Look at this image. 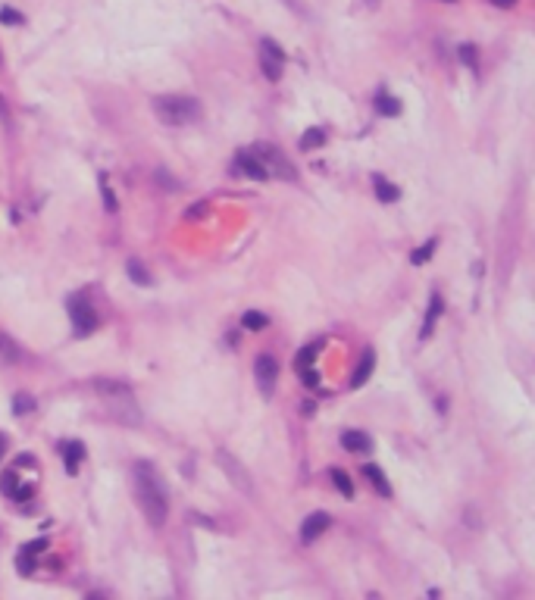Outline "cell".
<instances>
[{"instance_id": "obj_37", "label": "cell", "mask_w": 535, "mask_h": 600, "mask_svg": "<svg viewBox=\"0 0 535 600\" xmlns=\"http://www.w3.org/2000/svg\"><path fill=\"white\" fill-rule=\"evenodd\" d=\"M0 66H3V56H0Z\"/></svg>"}, {"instance_id": "obj_19", "label": "cell", "mask_w": 535, "mask_h": 600, "mask_svg": "<svg viewBox=\"0 0 535 600\" xmlns=\"http://www.w3.org/2000/svg\"><path fill=\"white\" fill-rule=\"evenodd\" d=\"M329 475H332V485H335V488H338V491H341V497H347V500H351V497H354V485H351V475H347L345 469H332V472H329Z\"/></svg>"}, {"instance_id": "obj_12", "label": "cell", "mask_w": 535, "mask_h": 600, "mask_svg": "<svg viewBox=\"0 0 535 600\" xmlns=\"http://www.w3.org/2000/svg\"><path fill=\"white\" fill-rule=\"evenodd\" d=\"M441 310H445V300L435 294L432 303H429V310H426V319H422V328H420V338H422V341H429V338H432V328H435V322H438Z\"/></svg>"}, {"instance_id": "obj_23", "label": "cell", "mask_w": 535, "mask_h": 600, "mask_svg": "<svg viewBox=\"0 0 535 600\" xmlns=\"http://www.w3.org/2000/svg\"><path fill=\"white\" fill-rule=\"evenodd\" d=\"M326 144V131L322 128H310L301 135V150H313V147H322Z\"/></svg>"}, {"instance_id": "obj_33", "label": "cell", "mask_w": 535, "mask_h": 600, "mask_svg": "<svg viewBox=\"0 0 535 600\" xmlns=\"http://www.w3.org/2000/svg\"><path fill=\"white\" fill-rule=\"evenodd\" d=\"M13 497H16V500H28V497H32V485H16Z\"/></svg>"}, {"instance_id": "obj_9", "label": "cell", "mask_w": 535, "mask_h": 600, "mask_svg": "<svg viewBox=\"0 0 535 600\" xmlns=\"http://www.w3.org/2000/svg\"><path fill=\"white\" fill-rule=\"evenodd\" d=\"M94 391L101 394L104 400H132L135 391L126 385V381H116V378H94Z\"/></svg>"}, {"instance_id": "obj_25", "label": "cell", "mask_w": 535, "mask_h": 600, "mask_svg": "<svg viewBox=\"0 0 535 600\" xmlns=\"http://www.w3.org/2000/svg\"><path fill=\"white\" fill-rule=\"evenodd\" d=\"M35 410V397H28V394H16L13 400V412H19V416H26V412Z\"/></svg>"}, {"instance_id": "obj_32", "label": "cell", "mask_w": 535, "mask_h": 600, "mask_svg": "<svg viewBox=\"0 0 535 600\" xmlns=\"http://www.w3.org/2000/svg\"><path fill=\"white\" fill-rule=\"evenodd\" d=\"M157 181H163V185L170 188V191H176V188H179V181H172V178H170V172H166V169H160V172H157Z\"/></svg>"}, {"instance_id": "obj_8", "label": "cell", "mask_w": 535, "mask_h": 600, "mask_svg": "<svg viewBox=\"0 0 535 600\" xmlns=\"http://www.w3.org/2000/svg\"><path fill=\"white\" fill-rule=\"evenodd\" d=\"M329 525H332V516H329V512H322V510L310 512V516L301 522V541H304V544L316 541V538H320L322 531L329 528Z\"/></svg>"}, {"instance_id": "obj_38", "label": "cell", "mask_w": 535, "mask_h": 600, "mask_svg": "<svg viewBox=\"0 0 535 600\" xmlns=\"http://www.w3.org/2000/svg\"><path fill=\"white\" fill-rule=\"evenodd\" d=\"M445 3H454V0H445Z\"/></svg>"}, {"instance_id": "obj_5", "label": "cell", "mask_w": 535, "mask_h": 600, "mask_svg": "<svg viewBox=\"0 0 535 600\" xmlns=\"http://www.w3.org/2000/svg\"><path fill=\"white\" fill-rule=\"evenodd\" d=\"M282 62H285V50L279 47L272 38H263V41H260V66H263L266 78L270 81L282 78Z\"/></svg>"}, {"instance_id": "obj_21", "label": "cell", "mask_w": 535, "mask_h": 600, "mask_svg": "<svg viewBox=\"0 0 535 600\" xmlns=\"http://www.w3.org/2000/svg\"><path fill=\"white\" fill-rule=\"evenodd\" d=\"M0 360H7V362H19V360H22L19 344L10 341L7 335H0Z\"/></svg>"}, {"instance_id": "obj_6", "label": "cell", "mask_w": 535, "mask_h": 600, "mask_svg": "<svg viewBox=\"0 0 535 600\" xmlns=\"http://www.w3.org/2000/svg\"><path fill=\"white\" fill-rule=\"evenodd\" d=\"M254 375H257V388L263 397H272V391H276V381H279V362L276 356L263 353L257 356V362H254Z\"/></svg>"}, {"instance_id": "obj_24", "label": "cell", "mask_w": 535, "mask_h": 600, "mask_svg": "<svg viewBox=\"0 0 535 600\" xmlns=\"http://www.w3.org/2000/svg\"><path fill=\"white\" fill-rule=\"evenodd\" d=\"M316 353H320V344H307V347H301V353L295 356V366H297V369L310 366V362L316 360Z\"/></svg>"}, {"instance_id": "obj_27", "label": "cell", "mask_w": 535, "mask_h": 600, "mask_svg": "<svg viewBox=\"0 0 535 600\" xmlns=\"http://www.w3.org/2000/svg\"><path fill=\"white\" fill-rule=\"evenodd\" d=\"M432 253H435V241H426L413 256H410V262H413V266H420V262H426Z\"/></svg>"}, {"instance_id": "obj_35", "label": "cell", "mask_w": 535, "mask_h": 600, "mask_svg": "<svg viewBox=\"0 0 535 600\" xmlns=\"http://www.w3.org/2000/svg\"><path fill=\"white\" fill-rule=\"evenodd\" d=\"M7 453V435H0V456Z\"/></svg>"}, {"instance_id": "obj_10", "label": "cell", "mask_w": 535, "mask_h": 600, "mask_svg": "<svg viewBox=\"0 0 535 600\" xmlns=\"http://www.w3.org/2000/svg\"><path fill=\"white\" fill-rule=\"evenodd\" d=\"M232 166H235V172H241L245 178H257V181L270 178V175H266V169H263V162H260L257 156L251 153V150H241V153L235 156Z\"/></svg>"}, {"instance_id": "obj_28", "label": "cell", "mask_w": 535, "mask_h": 600, "mask_svg": "<svg viewBox=\"0 0 535 600\" xmlns=\"http://www.w3.org/2000/svg\"><path fill=\"white\" fill-rule=\"evenodd\" d=\"M16 485H19V478H16L13 469H10V472H3V478H0V491H3V494H13Z\"/></svg>"}, {"instance_id": "obj_18", "label": "cell", "mask_w": 535, "mask_h": 600, "mask_svg": "<svg viewBox=\"0 0 535 600\" xmlns=\"http://www.w3.org/2000/svg\"><path fill=\"white\" fill-rule=\"evenodd\" d=\"M129 278H132L135 285H141V288H151V285H154L151 272H147V269L141 266L138 260H129Z\"/></svg>"}, {"instance_id": "obj_26", "label": "cell", "mask_w": 535, "mask_h": 600, "mask_svg": "<svg viewBox=\"0 0 535 600\" xmlns=\"http://www.w3.org/2000/svg\"><path fill=\"white\" fill-rule=\"evenodd\" d=\"M101 194H104V210L113 212L116 210V194H113V188L107 185V178H104V175H101Z\"/></svg>"}, {"instance_id": "obj_2", "label": "cell", "mask_w": 535, "mask_h": 600, "mask_svg": "<svg viewBox=\"0 0 535 600\" xmlns=\"http://www.w3.org/2000/svg\"><path fill=\"white\" fill-rule=\"evenodd\" d=\"M154 112L163 125L170 128H182V125H195L201 119V100L188 97V94H163L154 97Z\"/></svg>"}, {"instance_id": "obj_31", "label": "cell", "mask_w": 535, "mask_h": 600, "mask_svg": "<svg viewBox=\"0 0 535 600\" xmlns=\"http://www.w3.org/2000/svg\"><path fill=\"white\" fill-rule=\"evenodd\" d=\"M207 210H210V200H201V203H197V206H191V210L185 212V216H188V219H197V216H204V212H207Z\"/></svg>"}, {"instance_id": "obj_13", "label": "cell", "mask_w": 535, "mask_h": 600, "mask_svg": "<svg viewBox=\"0 0 535 600\" xmlns=\"http://www.w3.org/2000/svg\"><path fill=\"white\" fill-rule=\"evenodd\" d=\"M372 369H376V353L372 350H363V356H360V366L354 369V378H351V388H360L370 381Z\"/></svg>"}, {"instance_id": "obj_4", "label": "cell", "mask_w": 535, "mask_h": 600, "mask_svg": "<svg viewBox=\"0 0 535 600\" xmlns=\"http://www.w3.org/2000/svg\"><path fill=\"white\" fill-rule=\"evenodd\" d=\"M69 316H72V328H76L79 338L91 335L97 328V312L85 294H72L69 297Z\"/></svg>"}, {"instance_id": "obj_3", "label": "cell", "mask_w": 535, "mask_h": 600, "mask_svg": "<svg viewBox=\"0 0 535 600\" xmlns=\"http://www.w3.org/2000/svg\"><path fill=\"white\" fill-rule=\"evenodd\" d=\"M251 153L263 162V169H266L270 178L297 181V169L291 166V160H285V153L279 147H272V144H257V147H251Z\"/></svg>"}, {"instance_id": "obj_1", "label": "cell", "mask_w": 535, "mask_h": 600, "mask_svg": "<svg viewBox=\"0 0 535 600\" xmlns=\"http://www.w3.org/2000/svg\"><path fill=\"white\" fill-rule=\"evenodd\" d=\"M132 481H135V494H138V503H141L145 519L154 525V528H163L166 516H170V500H166V485L157 475L154 462H147V460L135 462Z\"/></svg>"}, {"instance_id": "obj_22", "label": "cell", "mask_w": 535, "mask_h": 600, "mask_svg": "<svg viewBox=\"0 0 535 600\" xmlns=\"http://www.w3.org/2000/svg\"><path fill=\"white\" fill-rule=\"evenodd\" d=\"M457 56H460V62H463L466 69L479 72V53H476V47H472V44H460V47H457Z\"/></svg>"}, {"instance_id": "obj_36", "label": "cell", "mask_w": 535, "mask_h": 600, "mask_svg": "<svg viewBox=\"0 0 535 600\" xmlns=\"http://www.w3.org/2000/svg\"><path fill=\"white\" fill-rule=\"evenodd\" d=\"M366 3H370V6H376V3H379V0H366Z\"/></svg>"}, {"instance_id": "obj_30", "label": "cell", "mask_w": 535, "mask_h": 600, "mask_svg": "<svg viewBox=\"0 0 535 600\" xmlns=\"http://www.w3.org/2000/svg\"><path fill=\"white\" fill-rule=\"evenodd\" d=\"M301 381H304L307 388H316V385H320V372H316V369H307V366H304V369H301Z\"/></svg>"}, {"instance_id": "obj_11", "label": "cell", "mask_w": 535, "mask_h": 600, "mask_svg": "<svg viewBox=\"0 0 535 600\" xmlns=\"http://www.w3.org/2000/svg\"><path fill=\"white\" fill-rule=\"evenodd\" d=\"M341 447H345L347 453H370L372 438L366 435V431H345V435H341Z\"/></svg>"}, {"instance_id": "obj_7", "label": "cell", "mask_w": 535, "mask_h": 600, "mask_svg": "<svg viewBox=\"0 0 535 600\" xmlns=\"http://www.w3.org/2000/svg\"><path fill=\"white\" fill-rule=\"evenodd\" d=\"M216 460H220V466L226 469L229 481H232V485L238 488V491L254 494V481H251V475H247V469L241 466L238 460H232V453H229V450H220V453H216Z\"/></svg>"}, {"instance_id": "obj_20", "label": "cell", "mask_w": 535, "mask_h": 600, "mask_svg": "<svg viewBox=\"0 0 535 600\" xmlns=\"http://www.w3.org/2000/svg\"><path fill=\"white\" fill-rule=\"evenodd\" d=\"M376 110L382 112V116H401V103H397V97H391V94H379Z\"/></svg>"}, {"instance_id": "obj_29", "label": "cell", "mask_w": 535, "mask_h": 600, "mask_svg": "<svg viewBox=\"0 0 535 600\" xmlns=\"http://www.w3.org/2000/svg\"><path fill=\"white\" fill-rule=\"evenodd\" d=\"M0 22L22 25V22H26V16H22V12H16V10H10V6H3V10H0Z\"/></svg>"}, {"instance_id": "obj_14", "label": "cell", "mask_w": 535, "mask_h": 600, "mask_svg": "<svg viewBox=\"0 0 535 600\" xmlns=\"http://www.w3.org/2000/svg\"><path fill=\"white\" fill-rule=\"evenodd\" d=\"M363 478L370 481V485L376 488V491L382 494V497H391V485H388V478H385V472L376 466V462H366V466H363Z\"/></svg>"}, {"instance_id": "obj_17", "label": "cell", "mask_w": 535, "mask_h": 600, "mask_svg": "<svg viewBox=\"0 0 535 600\" xmlns=\"http://www.w3.org/2000/svg\"><path fill=\"white\" fill-rule=\"evenodd\" d=\"M241 325H245L247 331H263L266 325H270V316L260 312V310H247L245 316H241Z\"/></svg>"}, {"instance_id": "obj_34", "label": "cell", "mask_w": 535, "mask_h": 600, "mask_svg": "<svg viewBox=\"0 0 535 600\" xmlns=\"http://www.w3.org/2000/svg\"><path fill=\"white\" fill-rule=\"evenodd\" d=\"M491 3H495V6H504V10H507V6H513L516 0H491Z\"/></svg>"}, {"instance_id": "obj_16", "label": "cell", "mask_w": 535, "mask_h": 600, "mask_svg": "<svg viewBox=\"0 0 535 600\" xmlns=\"http://www.w3.org/2000/svg\"><path fill=\"white\" fill-rule=\"evenodd\" d=\"M372 188H376V197L382 200V203H395V200H401V188L391 185V181H385L382 175H372Z\"/></svg>"}, {"instance_id": "obj_15", "label": "cell", "mask_w": 535, "mask_h": 600, "mask_svg": "<svg viewBox=\"0 0 535 600\" xmlns=\"http://www.w3.org/2000/svg\"><path fill=\"white\" fill-rule=\"evenodd\" d=\"M63 460H66V472L76 475L79 472V462L85 460V444L82 441H69L63 447Z\"/></svg>"}]
</instances>
